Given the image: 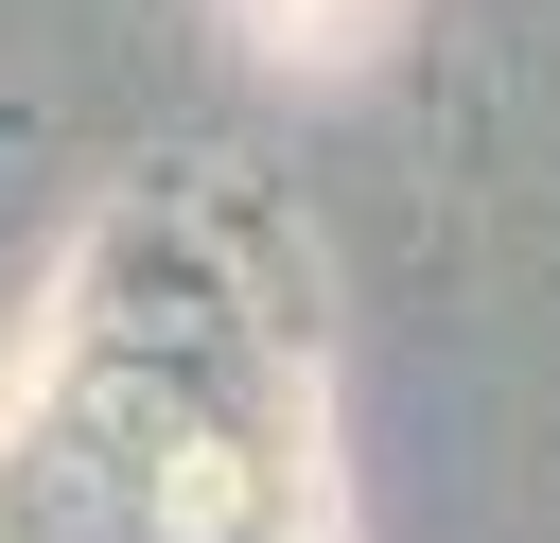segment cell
<instances>
[{
	"label": "cell",
	"instance_id": "cell-2",
	"mask_svg": "<svg viewBox=\"0 0 560 543\" xmlns=\"http://www.w3.org/2000/svg\"><path fill=\"white\" fill-rule=\"evenodd\" d=\"M262 70H368L385 35H402V0H210Z\"/></svg>",
	"mask_w": 560,
	"mask_h": 543
},
{
	"label": "cell",
	"instance_id": "cell-1",
	"mask_svg": "<svg viewBox=\"0 0 560 543\" xmlns=\"http://www.w3.org/2000/svg\"><path fill=\"white\" fill-rule=\"evenodd\" d=\"M18 543H332L315 525V385L245 280L228 210H122L88 245L70 350L0 438Z\"/></svg>",
	"mask_w": 560,
	"mask_h": 543
}]
</instances>
